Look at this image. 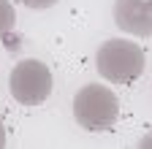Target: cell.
<instances>
[{
  "label": "cell",
  "instance_id": "obj_4",
  "mask_svg": "<svg viewBox=\"0 0 152 149\" xmlns=\"http://www.w3.org/2000/svg\"><path fill=\"white\" fill-rule=\"evenodd\" d=\"M114 25L136 38H152V0H117Z\"/></svg>",
  "mask_w": 152,
  "mask_h": 149
},
{
  "label": "cell",
  "instance_id": "obj_2",
  "mask_svg": "<svg viewBox=\"0 0 152 149\" xmlns=\"http://www.w3.org/2000/svg\"><path fill=\"white\" fill-rule=\"evenodd\" d=\"M73 119L90 133L111 130L120 119V100L103 84H84L73 98Z\"/></svg>",
  "mask_w": 152,
  "mask_h": 149
},
{
  "label": "cell",
  "instance_id": "obj_7",
  "mask_svg": "<svg viewBox=\"0 0 152 149\" xmlns=\"http://www.w3.org/2000/svg\"><path fill=\"white\" fill-rule=\"evenodd\" d=\"M6 146V127H3V119H0V149Z\"/></svg>",
  "mask_w": 152,
  "mask_h": 149
},
{
  "label": "cell",
  "instance_id": "obj_8",
  "mask_svg": "<svg viewBox=\"0 0 152 149\" xmlns=\"http://www.w3.org/2000/svg\"><path fill=\"white\" fill-rule=\"evenodd\" d=\"M139 146H144V149H147V146H152V133H149V136H144V138H141V144H139Z\"/></svg>",
  "mask_w": 152,
  "mask_h": 149
},
{
  "label": "cell",
  "instance_id": "obj_1",
  "mask_svg": "<svg viewBox=\"0 0 152 149\" xmlns=\"http://www.w3.org/2000/svg\"><path fill=\"white\" fill-rule=\"evenodd\" d=\"M144 52L125 38H111L106 44H101L98 54H95V71L101 73V79L128 87L133 84L141 73H144Z\"/></svg>",
  "mask_w": 152,
  "mask_h": 149
},
{
  "label": "cell",
  "instance_id": "obj_6",
  "mask_svg": "<svg viewBox=\"0 0 152 149\" xmlns=\"http://www.w3.org/2000/svg\"><path fill=\"white\" fill-rule=\"evenodd\" d=\"M22 3L27 6V8H35V11H44V8H52L57 0H22Z\"/></svg>",
  "mask_w": 152,
  "mask_h": 149
},
{
  "label": "cell",
  "instance_id": "obj_5",
  "mask_svg": "<svg viewBox=\"0 0 152 149\" xmlns=\"http://www.w3.org/2000/svg\"><path fill=\"white\" fill-rule=\"evenodd\" d=\"M16 25V14H14V6L8 0H0V41L11 33V27Z\"/></svg>",
  "mask_w": 152,
  "mask_h": 149
},
{
  "label": "cell",
  "instance_id": "obj_3",
  "mask_svg": "<svg viewBox=\"0 0 152 149\" xmlns=\"http://www.w3.org/2000/svg\"><path fill=\"white\" fill-rule=\"evenodd\" d=\"M11 98L22 106H41L52 95V71L41 60H19L8 76Z\"/></svg>",
  "mask_w": 152,
  "mask_h": 149
}]
</instances>
